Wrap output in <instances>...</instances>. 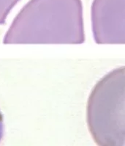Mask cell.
Returning a JSON list of instances; mask_svg holds the SVG:
<instances>
[{
	"mask_svg": "<svg viewBox=\"0 0 125 146\" xmlns=\"http://www.w3.org/2000/svg\"><path fill=\"white\" fill-rule=\"evenodd\" d=\"M84 41L81 0H29L3 40L5 44H81Z\"/></svg>",
	"mask_w": 125,
	"mask_h": 146,
	"instance_id": "cell-1",
	"label": "cell"
},
{
	"mask_svg": "<svg viewBox=\"0 0 125 146\" xmlns=\"http://www.w3.org/2000/svg\"><path fill=\"white\" fill-rule=\"evenodd\" d=\"M4 135V118L3 115L0 111V142L2 141Z\"/></svg>",
	"mask_w": 125,
	"mask_h": 146,
	"instance_id": "cell-5",
	"label": "cell"
},
{
	"mask_svg": "<svg viewBox=\"0 0 125 146\" xmlns=\"http://www.w3.org/2000/svg\"><path fill=\"white\" fill-rule=\"evenodd\" d=\"M20 0H0V25L6 23V19L12 9Z\"/></svg>",
	"mask_w": 125,
	"mask_h": 146,
	"instance_id": "cell-4",
	"label": "cell"
},
{
	"mask_svg": "<svg viewBox=\"0 0 125 146\" xmlns=\"http://www.w3.org/2000/svg\"><path fill=\"white\" fill-rule=\"evenodd\" d=\"M86 117L98 145L124 146V66L111 70L95 84L88 99Z\"/></svg>",
	"mask_w": 125,
	"mask_h": 146,
	"instance_id": "cell-2",
	"label": "cell"
},
{
	"mask_svg": "<svg viewBox=\"0 0 125 146\" xmlns=\"http://www.w3.org/2000/svg\"><path fill=\"white\" fill-rule=\"evenodd\" d=\"M125 0H93L91 26L97 44H124Z\"/></svg>",
	"mask_w": 125,
	"mask_h": 146,
	"instance_id": "cell-3",
	"label": "cell"
}]
</instances>
